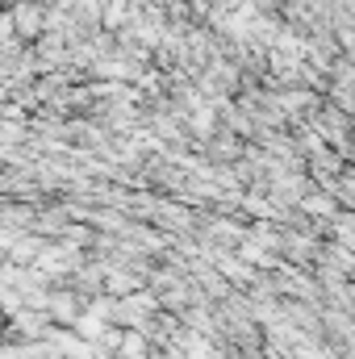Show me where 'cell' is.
Returning <instances> with one entry per match:
<instances>
[{"label":"cell","mask_w":355,"mask_h":359,"mask_svg":"<svg viewBox=\"0 0 355 359\" xmlns=\"http://www.w3.org/2000/svg\"><path fill=\"white\" fill-rule=\"evenodd\" d=\"M13 21L21 25V34H25V38H34V34L42 29V4H21Z\"/></svg>","instance_id":"6da1fadb"}]
</instances>
